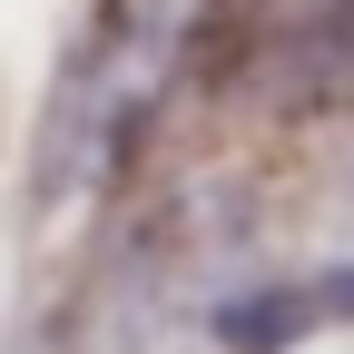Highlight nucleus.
Masks as SVG:
<instances>
[{"mask_svg": "<svg viewBox=\"0 0 354 354\" xmlns=\"http://www.w3.org/2000/svg\"><path fill=\"white\" fill-rule=\"evenodd\" d=\"M207 10L216 0H99V30H88L69 99H59V167L69 177H99L128 158V138L167 99V79H177Z\"/></svg>", "mask_w": 354, "mask_h": 354, "instance_id": "obj_1", "label": "nucleus"}]
</instances>
